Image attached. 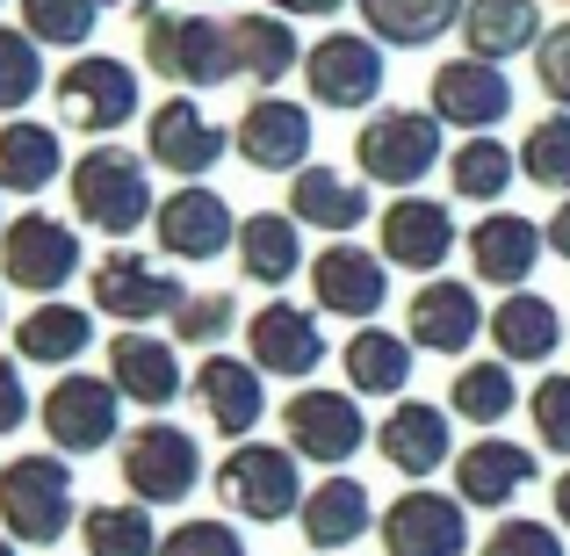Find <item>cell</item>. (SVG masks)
I'll use <instances>...</instances> for the list:
<instances>
[{
  "label": "cell",
  "instance_id": "obj_1",
  "mask_svg": "<svg viewBox=\"0 0 570 556\" xmlns=\"http://www.w3.org/2000/svg\"><path fill=\"white\" fill-rule=\"evenodd\" d=\"M66 195H72V217H80L87 232H101L109 246H130V232H145V224L159 217L153 159L116 153V145H95V153L72 159Z\"/></svg>",
  "mask_w": 570,
  "mask_h": 556
},
{
  "label": "cell",
  "instance_id": "obj_2",
  "mask_svg": "<svg viewBox=\"0 0 570 556\" xmlns=\"http://www.w3.org/2000/svg\"><path fill=\"white\" fill-rule=\"evenodd\" d=\"M145 66L174 87V95H209V87L238 80V51H232V22L217 14H145Z\"/></svg>",
  "mask_w": 570,
  "mask_h": 556
},
{
  "label": "cell",
  "instance_id": "obj_3",
  "mask_svg": "<svg viewBox=\"0 0 570 556\" xmlns=\"http://www.w3.org/2000/svg\"><path fill=\"white\" fill-rule=\"evenodd\" d=\"M72 456H8L0 462V535H14V543H29V549H51V543H66V528H72V514H80V491H72V470H66Z\"/></svg>",
  "mask_w": 570,
  "mask_h": 556
},
{
  "label": "cell",
  "instance_id": "obj_4",
  "mask_svg": "<svg viewBox=\"0 0 570 556\" xmlns=\"http://www.w3.org/2000/svg\"><path fill=\"white\" fill-rule=\"evenodd\" d=\"M296 448L282 441H232V456L209 470V485H217V499L232 506L238 520H253V528H275V520L304 514V470H296Z\"/></svg>",
  "mask_w": 570,
  "mask_h": 556
},
{
  "label": "cell",
  "instance_id": "obj_5",
  "mask_svg": "<svg viewBox=\"0 0 570 556\" xmlns=\"http://www.w3.org/2000/svg\"><path fill=\"white\" fill-rule=\"evenodd\" d=\"M441 130L448 124L433 109H376L362 130H354V174H362V182H376V188L412 195L448 159Z\"/></svg>",
  "mask_w": 570,
  "mask_h": 556
},
{
  "label": "cell",
  "instance_id": "obj_6",
  "mask_svg": "<svg viewBox=\"0 0 570 556\" xmlns=\"http://www.w3.org/2000/svg\"><path fill=\"white\" fill-rule=\"evenodd\" d=\"M51 101H58V130H80V138H116V130L145 109L138 66H124V58H109V51H80L51 80Z\"/></svg>",
  "mask_w": 570,
  "mask_h": 556
},
{
  "label": "cell",
  "instance_id": "obj_7",
  "mask_svg": "<svg viewBox=\"0 0 570 556\" xmlns=\"http://www.w3.org/2000/svg\"><path fill=\"white\" fill-rule=\"evenodd\" d=\"M80 267H87L80 224L51 217V209H22V217H8V232H0V282H8V290L58 296Z\"/></svg>",
  "mask_w": 570,
  "mask_h": 556
},
{
  "label": "cell",
  "instance_id": "obj_8",
  "mask_svg": "<svg viewBox=\"0 0 570 556\" xmlns=\"http://www.w3.org/2000/svg\"><path fill=\"white\" fill-rule=\"evenodd\" d=\"M124 491L145 506H181L195 485H203V441H195L188 427H174V419H145V427L124 433Z\"/></svg>",
  "mask_w": 570,
  "mask_h": 556
},
{
  "label": "cell",
  "instance_id": "obj_9",
  "mask_svg": "<svg viewBox=\"0 0 570 556\" xmlns=\"http://www.w3.org/2000/svg\"><path fill=\"white\" fill-rule=\"evenodd\" d=\"M87 296H95V311L116 319V325H153V319H174V311L188 304L181 275L159 267L153 253H130V246H109L87 267Z\"/></svg>",
  "mask_w": 570,
  "mask_h": 556
},
{
  "label": "cell",
  "instance_id": "obj_10",
  "mask_svg": "<svg viewBox=\"0 0 570 556\" xmlns=\"http://www.w3.org/2000/svg\"><path fill=\"white\" fill-rule=\"evenodd\" d=\"M37 419L58 441V456H95V448H109L116 427H124V390H116V375L66 369L51 390H43Z\"/></svg>",
  "mask_w": 570,
  "mask_h": 556
},
{
  "label": "cell",
  "instance_id": "obj_11",
  "mask_svg": "<svg viewBox=\"0 0 570 556\" xmlns=\"http://www.w3.org/2000/svg\"><path fill=\"white\" fill-rule=\"evenodd\" d=\"M282 433H289V448L304 462H325V470L354 462L368 441H376L368 419H362V398H354V390H333V383L296 390V398L282 404Z\"/></svg>",
  "mask_w": 570,
  "mask_h": 556
},
{
  "label": "cell",
  "instance_id": "obj_12",
  "mask_svg": "<svg viewBox=\"0 0 570 556\" xmlns=\"http://www.w3.org/2000/svg\"><path fill=\"white\" fill-rule=\"evenodd\" d=\"M238 224H246V217H232V203H224L209 182H174V195H159L153 238H159V253H167V261L203 267V261L238 253Z\"/></svg>",
  "mask_w": 570,
  "mask_h": 556
},
{
  "label": "cell",
  "instance_id": "obj_13",
  "mask_svg": "<svg viewBox=\"0 0 570 556\" xmlns=\"http://www.w3.org/2000/svg\"><path fill=\"white\" fill-rule=\"evenodd\" d=\"M304 87H311V101L318 109H376L383 101V43L368 37H354V29H333V37H318L304 51Z\"/></svg>",
  "mask_w": 570,
  "mask_h": 556
},
{
  "label": "cell",
  "instance_id": "obj_14",
  "mask_svg": "<svg viewBox=\"0 0 570 556\" xmlns=\"http://www.w3.org/2000/svg\"><path fill=\"white\" fill-rule=\"evenodd\" d=\"M232 153V130L203 109L195 95H167L153 116H145V159L167 167L174 182H209V167Z\"/></svg>",
  "mask_w": 570,
  "mask_h": 556
},
{
  "label": "cell",
  "instance_id": "obj_15",
  "mask_svg": "<svg viewBox=\"0 0 570 556\" xmlns=\"http://www.w3.org/2000/svg\"><path fill=\"white\" fill-rule=\"evenodd\" d=\"M304 275H311V304H318L325 319L368 325L390 304V261L368 253V246H354V238H333L325 253H311Z\"/></svg>",
  "mask_w": 570,
  "mask_h": 556
},
{
  "label": "cell",
  "instance_id": "obj_16",
  "mask_svg": "<svg viewBox=\"0 0 570 556\" xmlns=\"http://www.w3.org/2000/svg\"><path fill=\"white\" fill-rule=\"evenodd\" d=\"M426 109L441 116L448 130H462V138H476V130H499L505 116H513V80H505V66H491V58H448V66H433L426 80Z\"/></svg>",
  "mask_w": 570,
  "mask_h": 556
},
{
  "label": "cell",
  "instance_id": "obj_17",
  "mask_svg": "<svg viewBox=\"0 0 570 556\" xmlns=\"http://www.w3.org/2000/svg\"><path fill=\"white\" fill-rule=\"evenodd\" d=\"M246 362L261 375H282V383H304L325 362V325L318 311L289 304V296H267L261 311L246 319Z\"/></svg>",
  "mask_w": 570,
  "mask_h": 556
},
{
  "label": "cell",
  "instance_id": "obj_18",
  "mask_svg": "<svg viewBox=\"0 0 570 556\" xmlns=\"http://www.w3.org/2000/svg\"><path fill=\"white\" fill-rule=\"evenodd\" d=\"M232 145L253 174H304L311 167V109L289 95H253L232 124Z\"/></svg>",
  "mask_w": 570,
  "mask_h": 556
},
{
  "label": "cell",
  "instance_id": "obj_19",
  "mask_svg": "<svg viewBox=\"0 0 570 556\" xmlns=\"http://www.w3.org/2000/svg\"><path fill=\"white\" fill-rule=\"evenodd\" d=\"M404 325H412L404 340H412L419 354H470L476 333H491V311L476 304L470 282L426 275V282L412 290V304H404Z\"/></svg>",
  "mask_w": 570,
  "mask_h": 556
},
{
  "label": "cell",
  "instance_id": "obj_20",
  "mask_svg": "<svg viewBox=\"0 0 570 556\" xmlns=\"http://www.w3.org/2000/svg\"><path fill=\"white\" fill-rule=\"evenodd\" d=\"M376 535H383V556H462L470 549V506L412 485L404 499H390Z\"/></svg>",
  "mask_w": 570,
  "mask_h": 556
},
{
  "label": "cell",
  "instance_id": "obj_21",
  "mask_svg": "<svg viewBox=\"0 0 570 556\" xmlns=\"http://www.w3.org/2000/svg\"><path fill=\"white\" fill-rule=\"evenodd\" d=\"M376 232H383V261H390V267H412V275H433V267H448V253L462 246L455 209L433 203V195H419V188L376 209Z\"/></svg>",
  "mask_w": 570,
  "mask_h": 556
},
{
  "label": "cell",
  "instance_id": "obj_22",
  "mask_svg": "<svg viewBox=\"0 0 570 556\" xmlns=\"http://www.w3.org/2000/svg\"><path fill=\"white\" fill-rule=\"evenodd\" d=\"M188 398L203 404V419L224 441H253V427L267 419V383H261V369L238 362V354H203V369L188 375Z\"/></svg>",
  "mask_w": 570,
  "mask_h": 556
},
{
  "label": "cell",
  "instance_id": "obj_23",
  "mask_svg": "<svg viewBox=\"0 0 570 556\" xmlns=\"http://www.w3.org/2000/svg\"><path fill=\"white\" fill-rule=\"evenodd\" d=\"M549 232L520 209H484L470 224V275L476 282H499V290H528V275L542 267Z\"/></svg>",
  "mask_w": 570,
  "mask_h": 556
},
{
  "label": "cell",
  "instance_id": "obj_24",
  "mask_svg": "<svg viewBox=\"0 0 570 556\" xmlns=\"http://www.w3.org/2000/svg\"><path fill=\"white\" fill-rule=\"evenodd\" d=\"M376 448H383V462L404 477V485H426L433 470L455 462V448H448V412L426 404V398H397L390 404L383 427H376Z\"/></svg>",
  "mask_w": 570,
  "mask_h": 556
},
{
  "label": "cell",
  "instance_id": "obj_25",
  "mask_svg": "<svg viewBox=\"0 0 570 556\" xmlns=\"http://www.w3.org/2000/svg\"><path fill=\"white\" fill-rule=\"evenodd\" d=\"M109 375H116V390H124L130 404H145V412H167V404L188 390L181 348L159 340V333H138V325H124V333L109 340Z\"/></svg>",
  "mask_w": 570,
  "mask_h": 556
},
{
  "label": "cell",
  "instance_id": "obj_26",
  "mask_svg": "<svg viewBox=\"0 0 570 556\" xmlns=\"http://www.w3.org/2000/svg\"><path fill=\"white\" fill-rule=\"evenodd\" d=\"M534 477H542V462H534L528 441H499V433H484V441H470L455 456V499L499 514V506H513Z\"/></svg>",
  "mask_w": 570,
  "mask_h": 556
},
{
  "label": "cell",
  "instance_id": "obj_27",
  "mask_svg": "<svg viewBox=\"0 0 570 556\" xmlns=\"http://www.w3.org/2000/svg\"><path fill=\"white\" fill-rule=\"evenodd\" d=\"M87 348H95V311L66 304V296H37V304L14 319V362H37V369L66 375Z\"/></svg>",
  "mask_w": 570,
  "mask_h": 556
},
{
  "label": "cell",
  "instance_id": "obj_28",
  "mask_svg": "<svg viewBox=\"0 0 570 556\" xmlns=\"http://www.w3.org/2000/svg\"><path fill=\"white\" fill-rule=\"evenodd\" d=\"M289 209L296 224H318V232H333V238H354V224L368 217V182L362 174H340V167H318V159H311L304 174H289Z\"/></svg>",
  "mask_w": 570,
  "mask_h": 556
},
{
  "label": "cell",
  "instance_id": "obj_29",
  "mask_svg": "<svg viewBox=\"0 0 570 556\" xmlns=\"http://www.w3.org/2000/svg\"><path fill=\"white\" fill-rule=\"evenodd\" d=\"M66 167V130L37 116H0V188L8 195H43Z\"/></svg>",
  "mask_w": 570,
  "mask_h": 556
},
{
  "label": "cell",
  "instance_id": "obj_30",
  "mask_svg": "<svg viewBox=\"0 0 570 556\" xmlns=\"http://www.w3.org/2000/svg\"><path fill=\"white\" fill-rule=\"evenodd\" d=\"M542 37H549V22H542L534 0H470V8H462V51L491 58V66L542 51Z\"/></svg>",
  "mask_w": 570,
  "mask_h": 556
},
{
  "label": "cell",
  "instance_id": "obj_31",
  "mask_svg": "<svg viewBox=\"0 0 570 556\" xmlns=\"http://www.w3.org/2000/svg\"><path fill=\"white\" fill-rule=\"evenodd\" d=\"M563 311L549 304L542 290H505V304L491 311V348H499V362L528 369V362H549V354L563 348Z\"/></svg>",
  "mask_w": 570,
  "mask_h": 556
},
{
  "label": "cell",
  "instance_id": "obj_32",
  "mask_svg": "<svg viewBox=\"0 0 570 556\" xmlns=\"http://www.w3.org/2000/svg\"><path fill=\"white\" fill-rule=\"evenodd\" d=\"M296 267H311L304 224H296L289 209H253V217L238 224V275L261 282V290H282V282H296Z\"/></svg>",
  "mask_w": 570,
  "mask_h": 556
},
{
  "label": "cell",
  "instance_id": "obj_33",
  "mask_svg": "<svg viewBox=\"0 0 570 556\" xmlns=\"http://www.w3.org/2000/svg\"><path fill=\"white\" fill-rule=\"evenodd\" d=\"M296 528H304L311 549H354L368 528H376V506H368L362 477H325V485H311L304 514H296Z\"/></svg>",
  "mask_w": 570,
  "mask_h": 556
},
{
  "label": "cell",
  "instance_id": "obj_34",
  "mask_svg": "<svg viewBox=\"0 0 570 556\" xmlns=\"http://www.w3.org/2000/svg\"><path fill=\"white\" fill-rule=\"evenodd\" d=\"M362 8V29L376 43H397V51H426L448 29H462V8L470 0H354Z\"/></svg>",
  "mask_w": 570,
  "mask_h": 556
},
{
  "label": "cell",
  "instance_id": "obj_35",
  "mask_svg": "<svg viewBox=\"0 0 570 556\" xmlns=\"http://www.w3.org/2000/svg\"><path fill=\"white\" fill-rule=\"evenodd\" d=\"M340 369H347L354 398H404V383H412V340L390 333V325H362L340 348Z\"/></svg>",
  "mask_w": 570,
  "mask_h": 556
},
{
  "label": "cell",
  "instance_id": "obj_36",
  "mask_svg": "<svg viewBox=\"0 0 570 556\" xmlns=\"http://www.w3.org/2000/svg\"><path fill=\"white\" fill-rule=\"evenodd\" d=\"M232 51H238V80H253V87H282L296 72V22L289 14H275V8H261V14H238L232 22Z\"/></svg>",
  "mask_w": 570,
  "mask_h": 556
},
{
  "label": "cell",
  "instance_id": "obj_37",
  "mask_svg": "<svg viewBox=\"0 0 570 556\" xmlns=\"http://www.w3.org/2000/svg\"><path fill=\"white\" fill-rule=\"evenodd\" d=\"M80 543H87V556H159L167 535L153 528V506L145 499H109V506H87L80 514Z\"/></svg>",
  "mask_w": 570,
  "mask_h": 556
},
{
  "label": "cell",
  "instance_id": "obj_38",
  "mask_svg": "<svg viewBox=\"0 0 570 556\" xmlns=\"http://www.w3.org/2000/svg\"><path fill=\"white\" fill-rule=\"evenodd\" d=\"M513 174H520V145H499L491 130H476L448 153V182H455L462 203H499L513 188Z\"/></svg>",
  "mask_w": 570,
  "mask_h": 556
},
{
  "label": "cell",
  "instance_id": "obj_39",
  "mask_svg": "<svg viewBox=\"0 0 570 556\" xmlns=\"http://www.w3.org/2000/svg\"><path fill=\"white\" fill-rule=\"evenodd\" d=\"M513 404H520L513 362H462V369H455V383H448V412L470 419V427H499Z\"/></svg>",
  "mask_w": 570,
  "mask_h": 556
},
{
  "label": "cell",
  "instance_id": "obj_40",
  "mask_svg": "<svg viewBox=\"0 0 570 556\" xmlns=\"http://www.w3.org/2000/svg\"><path fill=\"white\" fill-rule=\"evenodd\" d=\"M43 87H51V72H43V43L29 37V29L0 22V116H22Z\"/></svg>",
  "mask_w": 570,
  "mask_h": 556
},
{
  "label": "cell",
  "instance_id": "obj_41",
  "mask_svg": "<svg viewBox=\"0 0 570 556\" xmlns=\"http://www.w3.org/2000/svg\"><path fill=\"white\" fill-rule=\"evenodd\" d=\"M14 8H22V29L51 51H87L101 22V0H14Z\"/></svg>",
  "mask_w": 570,
  "mask_h": 556
},
{
  "label": "cell",
  "instance_id": "obj_42",
  "mask_svg": "<svg viewBox=\"0 0 570 556\" xmlns=\"http://www.w3.org/2000/svg\"><path fill=\"white\" fill-rule=\"evenodd\" d=\"M520 174H528L534 188H549V195H570V109L542 116V124L528 130V145H520Z\"/></svg>",
  "mask_w": 570,
  "mask_h": 556
},
{
  "label": "cell",
  "instance_id": "obj_43",
  "mask_svg": "<svg viewBox=\"0 0 570 556\" xmlns=\"http://www.w3.org/2000/svg\"><path fill=\"white\" fill-rule=\"evenodd\" d=\"M232 325H238L232 290H188V304L174 311V340H181V348H217Z\"/></svg>",
  "mask_w": 570,
  "mask_h": 556
},
{
  "label": "cell",
  "instance_id": "obj_44",
  "mask_svg": "<svg viewBox=\"0 0 570 556\" xmlns=\"http://www.w3.org/2000/svg\"><path fill=\"white\" fill-rule=\"evenodd\" d=\"M528 419H534V441L549 456H570V375H542L528 390Z\"/></svg>",
  "mask_w": 570,
  "mask_h": 556
},
{
  "label": "cell",
  "instance_id": "obj_45",
  "mask_svg": "<svg viewBox=\"0 0 570 556\" xmlns=\"http://www.w3.org/2000/svg\"><path fill=\"white\" fill-rule=\"evenodd\" d=\"M159 556H253V549L238 543L232 520H181V528L159 543Z\"/></svg>",
  "mask_w": 570,
  "mask_h": 556
},
{
  "label": "cell",
  "instance_id": "obj_46",
  "mask_svg": "<svg viewBox=\"0 0 570 556\" xmlns=\"http://www.w3.org/2000/svg\"><path fill=\"white\" fill-rule=\"evenodd\" d=\"M476 556H563V535L549 520H499Z\"/></svg>",
  "mask_w": 570,
  "mask_h": 556
},
{
  "label": "cell",
  "instance_id": "obj_47",
  "mask_svg": "<svg viewBox=\"0 0 570 556\" xmlns=\"http://www.w3.org/2000/svg\"><path fill=\"white\" fill-rule=\"evenodd\" d=\"M534 80H542V95L557 101V109H570V22H557L542 37V51H534Z\"/></svg>",
  "mask_w": 570,
  "mask_h": 556
},
{
  "label": "cell",
  "instance_id": "obj_48",
  "mask_svg": "<svg viewBox=\"0 0 570 556\" xmlns=\"http://www.w3.org/2000/svg\"><path fill=\"white\" fill-rule=\"evenodd\" d=\"M37 412L29 404V383H22V362H8L0 354V433H22V419Z\"/></svg>",
  "mask_w": 570,
  "mask_h": 556
},
{
  "label": "cell",
  "instance_id": "obj_49",
  "mask_svg": "<svg viewBox=\"0 0 570 556\" xmlns=\"http://www.w3.org/2000/svg\"><path fill=\"white\" fill-rule=\"evenodd\" d=\"M275 14H289V22H325V14H340L347 0H267Z\"/></svg>",
  "mask_w": 570,
  "mask_h": 556
},
{
  "label": "cell",
  "instance_id": "obj_50",
  "mask_svg": "<svg viewBox=\"0 0 570 556\" xmlns=\"http://www.w3.org/2000/svg\"><path fill=\"white\" fill-rule=\"evenodd\" d=\"M542 232H549V253H557V261L570 267V195H563L557 209H549V224H542Z\"/></svg>",
  "mask_w": 570,
  "mask_h": 556
},
{
  "label": "cell",
  "instance_id": "obj_51",
  "mask_svg": "<svg viewBox=\"0 0 570 556\" xmlns=\"http://www.w3.org/2000/svg\"><path fill=\"white\" fill-rule=\"evenodd\" d=\"M557 528H570V470L557 477Z\"/></svg>",
  "mask_w": 570,
  "mask_h": 556
},
{
  "label": "cell",
  "instance_id": "obj_52",
  "mask_svg": "<svg viewBox=\"0 0 570 556\" xmlns=\"http://www.w3.org/2000/svg\"><path fill=\"white\" fill-rule=\"evenodd\" d=\"M101 8H145V14H153V0H101Z\"/></svg>",
  "mask_w": 570,
  "mask_h": 556
},
{
  "label": "cell",
  "instance_id": "obj_53",
  "mask_svg": "<svg viewBox=\"0 0 570 556\" xmlns=\"http://www.w3.org/2000/svg\"><path fill=\"white\" fill-rule=\"evenodd\" d=\"M0 556H14V535H0Z\"/></svg>",
  "mask_w": 570,
  "mask_h": 556
},
{
  "label": "cell",
  "instance_id": "obj_54",
  "mask_svg": "<svg viewBox=\"0 0 570 556\" xmlns=\"http://www.w3.org/2000/svg\"><path fill=\"white\" fill-rule=\"evenodd\" d=\"M0 232H8V217H0Z\"/></svg>",
  "mask_w": 570,
  "mask_h": 556
},
{
  "label": "cell",
  "instance_id": "obj_55",
  "mask_svg": "<svg viewBox=\"0 0 570 556\" xmlns=\"http://www.w3.org/2000/svg\"><path fill=\"white\" fill-rule=\"evenodd\" d=\"M0 8H8V0H0Z\"/></svg>",
  "mask_w": 570,
  "mask_h": 556
},
{
  "label": "cell",
  "instance_id": "obj_56",
  "mask_svg": "<svg viewBox=\"0 0 570 556\" xmlns=\"http://www.w3.org/2000/svg\"><path fill=\"white\" fill-rule=\"evenodd\" d=\"M203 8H209V0H203Z\"/></svg>",
  "mask_w": 570,
  "mask_h": 556
}]
</instances>
